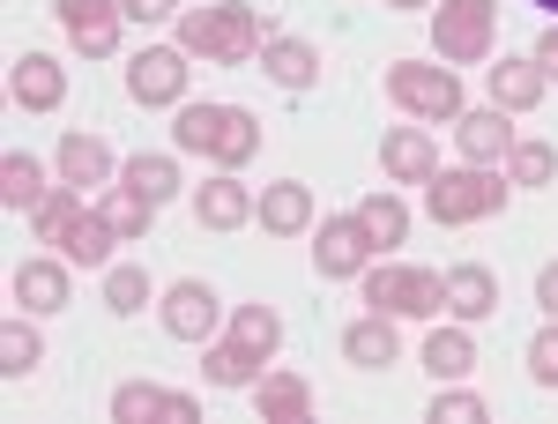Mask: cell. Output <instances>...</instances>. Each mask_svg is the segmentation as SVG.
I'll return each instance as SVG.
<instances>
[{
	"instance_id": "obj_4",
	"label": "cell",
	"mask_w": 558,
	"mask_h": 424,
	"mask_svg": "<svg viewBox=\"0 0 558 424\" xmlns=\"http://www.w3.org/2000/svg\"><path fill=\"white\" fill-rule=\"evenodd\" d=\"M365 305L395 313V320H432V313H447V276L380 261V268H365Z\"/></svg>"
},
{
	"instance_id": "obj_29",
	"label": "cell",
	"mask_w": 558,
	"mask_h": 424,
	"mask_svg": "<svg viewBox=\"0 0 558 424\" xmlns=\"http://www.w3.org/2000/svg\"><path fill=\"white\" fill-rule=\"evenodd\" d=\"M38 365H45V336L31 320H0V373L23 380V373H38Z\"/></svg>"
},
{
	"instance_id": "obj_3",
	"label": "cell",
	"mask_w": 558,
	"mask_h": 424,
	"mask_svg": "<svg viewBox=\"0 0 558 424\" xmlns=\"http://www.w3.org/2000/svg\"><path fill=\"white\" fill-rule=\"evenodd\" d=\"M425 209H432V223H484V216L507 209V186L484 165H454V171L425 179Z\"/></svg>"
},
{
	"instance_id": "obj_31",
	"label": "cell",
	"mask_w": 558,
	"mask_h": 424,
	"mask_svg": "<svg viewBox=\"0 0 558 424\" xmlns=\"http://www.w3.org/2000/svg\"><path fill=\"white\" fill-rule=\"evenodd\" d=\"M357 223L373 231V246H402V239H410V209H402L395 194H365V202H357Z\"/></svg>"
},
{
	"instance_id": "obj_16",
	"label": "cell",
	"mask_w": 558,
	"mask_h": 424,
	"mask_svg": "<svg viewBox=\"0 0 558 424\" xmlns=\"http://www.w3.org/2000/svg\"><path fill=\"white\" fill-rule=\"evenodd\" d=\"M343 358H350V365H365V373L395 365V358H402L395 313H365V320H350V328H343Z\"/></svg>"
},
{
	"instance_id": "obj_35",
	"label": "cell",
	"mask_w": 558,
	"mask_h": 424,
	"mask_svg": "<svg viewBox=\"0 0 558 424\" xmlns=\"http://www.w3.org/2000/svg\"><path fill=\"white\" fill-rule=\"evenodd\" d=\"M231 336L246 342V350H260V358H268V350L283 342V320H276L268 305H239V313H231Z\"/></svg>"
},
{
	"instance_id": "obj_23",
	"label": "cell",
	"mask_w": 558,
	"mask_h": 424,
	"mask_svg": "<svg viewBox=\"0 0 558 424\" xmlns=\"http://www.w3.org/2000/svg\"><path fill=\"white\" fill-rule=\"evenodd\" d=\"M112 246H120V231L105 223V209H83L60 231V261H83V268H112Z\"/></svg>"
},
{
	"instance_id": "obj_18",
	"label": "cell",
	"mask_w": 558,
	"mask_h": 424,
	"mask_svg": "<svg viewBox=\"0 0 558 424\" xmlns=\"http://www.w3.org/2000/svg\"><path fill=\"white\" fill-rule=\"evenodd\" d=\"M260 75H268L276 89H313L320 83V52H313L305 38H268L260 45Z\"/></svg>"
},
{
	"instance_id": "obj_10",
	"label": "cell",
	"mask_w": 558,
	"mask_h": 424,
	"mask_svg": "<svg viewBox=\"0 0 558 424\" xmlns=\"http://www.w3.org/2000/svg\"><path fill=\"white\" fill-rule=\"evenodd\" d=\"M8 97H15L23 112H60V97H68V68H60L52 52H23V60L8 68Z\"/></svg>"
},
{
	"instance_id": "obj_36",
	"label": "cell",
	"mask_w": 558,
	"mask_h": 424,
	"mask_svg": "<svg viewBox=\"0 0 558 424\" xmlns=\"http://www.w3.org/2000/svg\"><path fill=\"white\" fill-rule=\"evenodd\" d=\"M492 410H484V395H470V387H447V395H432V424H484Z\"/></svg>"
},
{
	"instance_id": "obj_37",
	"label": "cell",
	"mask_w": 558,
	"mask_h": 424,
	"mask_svg": "<svg viewBox=\"0 0 558 424\" xmlns=\"http://www.w3.org/2000/svg\"><path fill=\"white\" fill-rule=\"evenodd\" d=\"M529 380H536V387H558V320L529 342Z\"/></svg>"
},
{
	"instance_id": "obj_9",
	"label": "cell",
	"mask_w": 558,
	"mask_h": 424,
	"mask_svg": "<svg viewBox=\"0 0 558 424\" xmlns=\"http://www.w3.org/2000/svg\"><path fill=\"white\" fill-rule=\"evenodd\" d=\"M365 261H373V231L357 216H328L320 223V246H313V268L343 283V276H365Z\"/></svg>"
},
{
	"instance_id": "obj_17",
	"label": "cell",
	"mask_w": 558,
	"mask_h": 424,
	"mask_svg": "<svg viewBox=\"0 0 558 424\" xmlns=\"http://www.w3.org/2000/svg\"><path fill=\"white\" fill-rule=\"evenodd\" d=\"M454 142H462L470 165H499V157L514 149V128H507L499 105H484V112H462V120H454Z\"/></svg>"
},
{
	"instance_id": "obj_22",
	"label": "cell",
	"mask_w": 558,
	"mask_h": 424,
	"mask_svg": "<svg viewBox=\"0 0 558 424\" xmlns=\"http://www.w3.org/2000/svg\"><path fill=\"white\" fill-rule=\"evenodd\" d=\"M544 89H551V75H544L536 60H499V68H492V105H499V112H536Z\"/></svg>"
},
{
	"instance_id": "obj_32",
	"label": "cell",
	"mask_w": 558,
	"mask_h": 424,
	"mask_svg": "<svg viewBox=\"0 0 558 424\" xmlns=\"http://www.w3.org/2000/svg\"><path fill=\"white\" fill-rule=\"evenodd\" d=\"M75 216H83V186H68V179H60V186L45 194L38 209H31V223H38V239H45V246H60V231H68Z\"/></svg>"
},
{
	"instance_id": "obj_14",
	"label": "cell",
	"mask_w": 558,
	"mask_h": 424,
	"mask_svg": "<svg viewBox=\"0 0 558 424\" xmlns=\"http://www.w3.org/2000/svg\"><path fill=\"white\" fill-rule=\"evenodd\" d=\"M194 216H202L209 231H239V223H254V216H260V202L223 171V179H202V186H194Z\"/></svg>"
},
{
	"instance_id": "obj_20",
	"label": "cell",
	"mask_w": 558,
	"mask_h": 424,
	"mask_svg": "<svg viewBox=\"0 0 558 424\" xmlns=\"http://www.w3.org/2000/svg\"><path fill=\"white\" fill-rule=\"evenodd\" d=\"M8 291H15L23 313H60L68 305V261H23Z\"/></svg>"
},
{
	"instance_id": "obj_38",
	"label": "cell",
	"mask_w": 558,
	"mask_h": 424,
	"mask_svg": "<svg viewBox=\"0 0 558 424\" xmlns=\"http://www.w3.org/2000/svg\"><path fill=\"white\" fill-rule=\"evenodd\" d=\"M179 0H128V23H172Z\"/></svg>"
},
{
	"instance_id": "obj_7",
	"label": "cell",
	"mask_w": 558,
	"mask_h": 424,
	"mask_svg": "<svg viewBox=\"0 0 558 424\" xmlns=\"http://www.w3.org/2000/svg\"><path fill=\"white\" fill-rule=\"evenodd\" d=\"M120 23H128V0H60V31H68V45L83 60H112Z\"/></svg>"
},
{
	"instance_id": "obj_27",
	"label": "cell",
	"mask_w": 558,
	"mask_h": 424,
	"mask_svg": "<svg viewBox=\"0 0 558 424\" xmlns=\"http://www.w3.org/2000/svg\"><path fill=\"white\" fill-rule=\"evenodd\" d=\"M260 365H268V358H260V350H246L239 336H231V342H216L209 358H202L209 387H254V380H260Z\"/></svg>"
},
{
	"instance_id": "obj_26",
	"label": "cell",
	"mask_w": 558,
	"mask_h": 424,
	"mask_svg": "<svg viewBox=\"0 0 558 424\" xmlns=\"http://www.w3.org/2000/svg\"><path fill=\"white\" fill-rule=\"evenodd\" d=\"M149 298H157V283H149V268H142V261H112V268H105V313L134 320Z\"/></svg>"
},
{
	"instance_id": "obj_30",
	"label": "cell",
	"mask_w": 558,
	"mask_h": 424,
	"mask_svg": "<svg viewBox=\"0 0 558 424\" xmlns=\"http://www.w3.org/2000/svg\"><path fill=\"white\" fill-rule=\"evenodd\" d=\"M97 209H105V223H112L120 239H142V231H149V216H157V202H149V194H134L128 179H120V186H112Z\"/></svg>"
},
{
	"instance_id": "obj_34",
	"label": "cell",
	"mask_w": 558,
	"mask_h": 424,
	"mask_svg": "<svg viewBox=\"0 0 558 424\" xmlns=\"http://www.w3.org/2000/svg\"><path fill=\"white\" fill-rule=\"evenodd\" d=\"M120 179H128L134 194H149V202H172V194H179V165H172V157H128Z\"/></svg>"
},
{
	"instance_id": "obj_12",
	"label": "cell",
	"mask_w": 558,
	"mask_h": 424,
	"mask_svg": "<svg viewBox=\"0 0 558 424\" xmlns=\"http://www.w3.org/2000/svg\"><path fill=\"white\" fill-rule=\"evenodd\" d=\"M112 417L120 424H149V417H172V424H194L202 417V402L194 395H172V387H149V380H128L112 395Z\"/></svg>"
},
{
	"instance_id": "obj_42",
	"label": "cell",
	"mask_w": 558,
	"mask_h": 424,
	"mask_svg": "<svg viewBox=\"0 0 558 424\" xmlns=\"http://www.w3.org/2000/svg\"><path fill=\"white\" fill-rule=\"evenodd\" d=\"M536 8H551V15H558V0H536Z\"/></svg>"
},
{
	"instance_id": "obj_6",
	"label": "cell",
	"mask_w": 558,
	"mask_h": 424,
	"mask_svg": "<svg viewBox=\"0 0 558 424\" xmlns=\"http://www.w3.org/2000/svg\"><path fill=\"white\" fill-rule=\"evenodd\" d=\"M387 97L417 120H462V75L432 68V60H395L387 68Z\"/></svg>"
},
{
	"instance_id": "obj_2",
	"label": "cell",
	"mask_w": 558,
	"mask_h": 424,
	"mask_svg": "<svg viewBox=\"0 0 558 424\" xmlns=\"http://www.w3.org/2000/svg\"><path fill=\"white\" fill-rule=\"evenodd\" d=\"M172 142L186 149V157H216V165H246L260 149V120L246 112V105H186L172 120Z\"/></svg>"
},
{
	"instance_id": "obj_19",
	"label": "cell",
	"mask_w": 558,
	"mask_h": 424,
	"mask_svg": "<svg viewBox=\"0 0 558 424\" xmlns=\"http://www.w3.org/2000/svg\"><path fill=\"white\" fill-rule=\"evenodd\" d=\"M260 223H268L276 239H299L305 223H313V186H305V179H276V186H260Z\"/></svg>"
},
{
	"instance_id": "obj_40",
	"label": "cell",
	"mask_w": 558,
	"mask_h": 424,
	"mask_svg": "<svg viewBox=\"0 0 558 424\" xmlns=\"http://www.w3.org/2000/svg\"><path fill=\"white\" fill-rule=\"evenodd\" d=\"M536 305H544V313H551V320H558V261H551V268H544V276H536Z\"/></svg>"
},
{
	"instance_id": "obj_39",
	"label": "cell",
	"mask_w": 558,
	"mask_h": 424,
	"mask_svg": "<svg viewBox=\"0 0 558 424\" xmlns=\"http://www.w3.org/2000/svg\"><path fill=\"white\" fill-rule=\"evenodd\" d=\"M529 60H536L544 75H558V23H551V31H544V38H536V52H529Z\"/></svg>"
},
{
	"instance_id": "obj_28",
	"label": "cell",
	"mask_w": 558,
	"mask_h": 424,
	"mask_svg": "<svg viewBox=\"0 0 558 424\" xmlns=\"http://www.w3.org/2000/svg\"><path fill=\"white\" fill-rule=\"evenodd\" d=\"M45 194H52V186H45V171L31 165L23 149H8V157H0V202H8V209H38Z\"/></svg>"
},
{
	"instance_id": "obj_13",
	"label": "cell",
	"mask_w": 558,
	"mask_h": 424,
	"mask_svg": "<svg viewBox=\"0 0 558 424\" xmlns=\"http://www.w3.org/2000/svg\"><path fill=\"white\" fill-rule=\"evenodd\" d=\"M209 328H216V291L202 283V276L172 283V291H165V336H179V342H209Z\"/></svg>"
},
{
	"instance_id": "obj_5",
	"label": "cell",
	"mask_w": 558,
	"mask_h": 424,
	"mask_svg": "<svg viewBox=\"0 0 558 424\" xmlns=\"http://www.w3.org/2000/svg\"><path fill=\"white\" fill-rule=\"evenodd\" d=\"M492 23H499V0H439V8H432V45H439V60H454V68L492 60Z\"/></svg>"
},
{
	"instance_id": "obj_1",
	"label": "cell",
	"mask_w": 558,
	"mask_h": 424,
	"mask_svg": "<svg viewBox=\"0 0 558 424\" xmlns=\"http://www.w3.org/2000/svg\"><path fill=\"white\" fill-rule=\"evenodd\" d=\"M268 45V23H260L246 0H223V8H179V52L194 60H216V68H239Z\"/></svg>"
},
{
	"instance_id": "obj_41",
	"label": "cell",
	"mask_w": 558,
	"mask_h": 424,
	"mask_svg": "<svg viewBox=\"0 0 558 424\" xmlns=\"http://www.w3.org/2000/svg\"><path fill=\"white\" fill-rule=\"evenodd\" d=\"M387 8H432V0H387Z\"/></svg>"
},
{
	"instance_id": "obj_11",
	"label": "cell",
	"mask_w": 558,
	"mask_h": 424,
	"mask_svg": "<svg viewBox=\"0 0 558 424\" xmlns=\"http://www.w3.org/2000/svg\"><path fill=\"white\" fill-rule=\"evenodd\" d=\"M447 313H454L462 328L492 320V313H499V276H492L484 261H454V268H447Z\"/></svg>"
},
{
	"instance_id": "obj_33",
	"label": "cell",
	"mask_w": 558,
	"mask_h": 424,
	"mask_svg": "<svg viewBox=\"0 0 558 424\" xmlns=\"http://www.w3.org/2000/svg\"><path fill=\"white\" fill-rule=\"evenodd\" d=\"M507 179H514V186H551L558 179V149L551 142H514V149H507Z\"/></svg>"
},
{
	"instance_id": "obj_8",
	"label": "cell",
	"mask_w": 558,
	"mask_h": 424,
	"mask_svg": "<svg viewBox=\"0 0 558 424\" xmlns=\"http://www.w3.org/2000/svg\"><path fill=\"white\" fill-rule=\"evenodd\" d=\"M128 97L134 105H179L186 97V52L179 45H142L128 68Z\"/></svg>"
},
{
	"instance_id": "obj_21",
	"label": "cell",
	"mask_w": 558,
	"mask_h": 424,
	"mask_svg": "<svg viewBox=\"0 0 558 424\" xmlns=\"http://www.w3.org/2000/svg\"><path fill=\"white\" fill-rule=\"evenodd\" d=\"M254 402H260V424H305L313 417V387L299 373H260Z\"/></svg>"
},
{
	"instance_id": "obj_24",
	"label": "cell",
	"mask_w": 558,
	"mask_h": 424,
	"mask_svg": "<svg viewBox=\"0 0 558 424\" xmlns=\"http://www.w3.org/2000/svg\"><path fill=\"white\" fill-rule=\"evenodd\" d=\"M425 373H432V380H470V373H476V336L462 328V320L425 336Z\"/></svg>"
},
{
	"instance_id": "obj_15",
	"label": "cell",
	"mask_w": 558,
	"mask_h": 424,
	"mask_svg": "<svg viewBox=\"0 0 558 424\" xmlns=\"http://www.w3.org/2000/svg\"><path fill=\"white\" fill-rule=\"evenodd\" d=\"M380 171L387 179H402V186H425L432 171H439V149H432L425 128H395L380 142Z\"/></svg>"
},
{
	"instance_id": "obj_25",
	"label": "cell",
	"mask_w": 558,
	"mask_h": 424,
	"mask_svg": "<svg viewBox=\"0 0 558 424\" xmlns=\"http://www.w3.org/2000/svg\"><path fill=\"white\" fill-rule=\"evenodd\" d=\"M60 179L68 186H105L112 179V149L97 134H60Z\"/></svg>"
}]
</instances>
